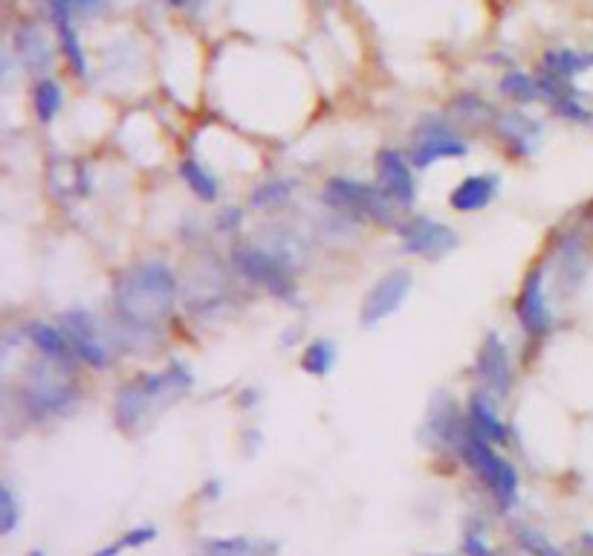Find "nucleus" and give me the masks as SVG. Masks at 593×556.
Segmentation results:
<instances>
[{
	"label": "nucleus",
	"mask_w": 593,
	"mask_h": 556,
	"mask_svg": "<svg viewBox=\"0 0 593 556\" xmlns=\"http://www.w3.org/2000/svg\"><path fill=\"white\" fill-rule=\"evenodd\" d=\"M180 281L165 261H142L113 284V319L122 331L145 336L157 331L177 302Z\"/></svg>",
	"instance_id": "f257e3e1"
},
{
	"label": "nucleus",
	"mask_w": 593,
	"mask_h": 556,
	"mask_svg": "<svg viewBox=\"0 0 593 556\" xmlns=\"http://www.w3.org/2000/svg\"><path fill=\"white\" fill-rule=\"evenodd\" d=\"M194 389V371L189 362L171 360L162 371H142L131 377L113 400V423L122 432H136L142 420L157 406H171Z\"/></svg>",
	"instance_id": "f03ea898"
},
{
	"label": "nucleus",
	"mask_w": 593,
	"mask_h": 556,
	"mask_svg": "<svg viewBox=\"0 0 593 556\" xmlns=\"http://www.w3.org/2000/svg\"><path fill=\"white\" fill-rule=\"evenodd\" d=\"M458 455L463 464L475 473V478L489 490V496L495 499L501 513H510L518 504V493H521V478L510 458H504L498 452V446L489 438H484L469 420L463 423V435H460Z\"/></svg>",
	"instance_id": "7ed1b4c3"
},
{
	"label": "nucleus",
	"mask_w": 593,
	"mask_h": 556,
	"mask_svg": "<svg viewBox=\"0 0 593 556\" xmlns=\"http://www.w3.org/2000/svg\"><path fill=\"white\" fill-rule=\"evenodd\" d=\"M73 371L76 368H70L64 362L47 360V357L29 365L27 383L21 389L24 415L35 423L67 415L79 403V386L73 380Z\"/></svg>",
	"instance_id": "20e7f679"
},
{
	"label": "nucleus",
	"mask_w": 593,
	"mask_h": 556,
	"mask_svg": "<svg viewBox=\"0 0 593 556\" xmlns=\"http://www.w3.org/2000/svg\"><path fill=\"white\" fill-rule=\"evenodd\" d=\"M322 203L345 221H371L377 226L397 229V203L379 189L377 183H362L353 177H330L322 189Z\"/></svg>",
	"instance_id": "39448f33"
},
{
	"label": "nucleus",
	"mask_w": 593,
	"mask_h": 556,
	"mask_svg": "<svg viewBox=\"0 0 593 556\" xmlns=\"http://www.w3.org/2000/svg\"><path fill=\"white\" fill-rule=\"evenodd\" d=\"M232 267L241 273L246 281L264 287L272 299L293 305L298 299V281L293 273V264L284 252H267L258 247H235L229 252Z\"/></svg>",
	"instance_id": "423d86ee"
},
{
	"label": "nucleus",
	"mask_w": 593,
	"mask_h": 556,
	"mask_svg": "<svg viewBox=\"0 0 593 556\" xmlns=\"http://www.w3.org/2000/svg\"><path fill=\"white\" fill-rule=\"evenodd\" d=\"M466 154H469V142L455 128V122L443 113L423 116L411 131L408 160L417 171H426L443 160H463Z\"/></svg>",
	"instance_id": "0eeeda50"
},
{
	"label": "nucleus",
	"mask_w": 593,
	"mask_h": 556,
	"mask_svg": "<svg viewBox=\"0 0 593 556\" xmlns=\"http://www.w3.org/2000/svg\"><path fill=\"white\" fill-rule=\"evenodd\" d=\"M397 238L405 255H417L426 261H440L458 250L460 235L443 221H434L429 215H411L397 226Z\"/></svg>",
	"instance_id": "6e6552de"
},
{
	"label": "nucleus",
	"mask_w": 593,
	"mask_h": 556,
	"mask_svg": "<svg viewBox=\"0 0 593 556\" xmlns=\"http://www.w3.org/2000/svg\"><path fill=\"white\" fill-rule=\"evenodd\" d=\"M411 290H414L411 270H405V267L388 270V273L379 278L377 284L365 293L362 307H359V325H362L365 331H371V328L382 325L385 319H391V316L405 305V299H408Z\"/></svg>",
	"instance_id": "1a4fd4ad"
},
{
	"label": "nucleus",
	"mask_w": 593,
	"mask_h": 556,
	"mask_svg": "<svg viewBox=\"0 0 593 556\" xmlns=\"http://www.w3.org/2000/svg\"><path fill=\"white\" fill-rule=\"evenodd\" d=\"M61 331L70 339L73 354H76V360H79L81 365H87V368H93V371L108 368V345L102 342L99 319H96L87 307H70V310H64V313H61Z\"/></svg>",
	"instance_id": "9d476101"
},
{
	"label": "nucleus",
	"mask_w": 593,
	"mask_h": 556,
	"mask_svg": "<svg viewBox=\"0 0 593 556\" xmlns=\"http://www.w3.org/2000/svg\"><path fill=\"white\" fill-rule=\"evenodd\" d=\"M515 322L530 339H544L553 334V310L547 302V290H544V270L536 267L530 270L518 296H515Z\"/></svg>",
	"instance_id": "9b49d317"
},
{
	"label": "nucleus",
	"mask_w": 593,
	"mask_h": 556,
	"mask_svg": "<svg viewBox=\"0 0 593 556\" xmlns=\"http://www.w3.org/2000/svg\"><path fill=\"white\" fill-rule=\"evenodd\" d=\"M12 58H18V64L32 73V76H50L53 64L61 58L58 53V41L47 38V29L38 21H21L12 29V44L6 47Z\"/></svg>",
	"instance_id": "f8f14e48"
},
{
	"label": "nucleus",
	"mask_w": 593,
	"mask_h": 556,
	"mask_svg": "<svg viewBox=\"0 0 593 556\" xmlns=\"http://www.w3.org/2000/svg\"><path fill=\"white\" fill-rule=\"evenodd\" d=\"M417 168L411 166V160L397 148H379L374 157V174H377V186L391 197L400 209H411L420 195V183L414 177Z\"/></svg>",
	"instance_id": "ddd939ff"
},
{
	"label": "nucleus",
	"mask_w": 593,
	"mask_h": 556,
	"mask_svg": "<svg viewBox=\"0 0 593 556\" xmlns=\"http://www.w3.org/2000/svg\"><path fill=\"white\" fill-rule=\"evenodd\" d=\"M475 377L481 380V389L492 394L495 400L510 397L513 391V362H510V348L501 339V334L489 331L475 354Z\"/></svg>",
	"instance_id": "4468645a"
},
{
	"label": "nucleus",
	"mask_w": 593,
	"mask_h": 556,
	"mask_svg": "<svg viewBox=\"0 0 593 556\" xmlns=\"http://www.w3.org/2000/svg\"><path fill=\"white\" fill-rule=\"evenodd\" d=\"M492 128H495V137L507 145V154L510 157H530L536 148L541 145V122L527 116L524 111H504L495 113L492 119Z\"/></svg>",
	"instance_id": "2eb2a0df"
},
{
	"label": "nucleus",
	"mask_w": 593,
	"mask_h": 556,
	"mask_svg": "<svg viewBox=\"0 0 593 556\" xmlns=\"http://www.w3.org/2000/svg\"><path fill=\"white\" fill-rule=\"evenodd\" d=\"M501 195V177L495 171H481L463 177L458 186L449 192V206L460 215H475L492 206V200Z\"/></svg>",
	"instance_id": "dca6fc26"
},
{
	"label": "nucleus",
	"mask_w": 593,
	"mask_h": 556,
	"mask_svg": "<svg viewBox=\"0 0 593 556\" xmlns=\"http://www.w3.org/2000/svg\"><path fill=\"white\" fill-rule=\"evenodd\" d=\"M556 273H559V287L562 293L579 290V284L588 276V247L585 238L570 232L562 235L556 244Z\"/></svg>",
	"instance_id": "f3484780"
},
{
	"label": "nucleus",
	"mask_w": 593,
	"mask_h": 556,
	"mask_svg": "<svg viewBox=\"0 0 593 556\" xmlns=\"http://www.w3.org/2000/svg\"><path fill=\"white\" fill-rule=\"evenodd\" d=\"M466 420L495 446L510 444V429H507V423L495 412V397L486 394L484 389H478L466 400Z\"/></svg>",
	"instance_id": "a211bd4d"
},
{
	"label": "nucleus",
	"mask_w": 593,
	"mask_h": 556,
	"mask_svg": "<svg viewBox=\"0 0 593 556\" xmlns=\"http://www.w3.org/2000/svg\"><path fill=\"white\" fill-rule=\"evenodd\" d=\"M24 336H27L29 345H32L41 357L64 362V365H70V368L79 365L67 334H64L61 328L50 325V322H27V325H24Z\"/></svg>",
	"instance_id": "6ab92c4d"
},
{
	"label": "nucleus",
	"mask_w": 593,
	"mask_h": 556,
	"mask_svg": "<svg viewBox=\"0 0 593 556\" xmlns=\"http://www.w3.org/2000/svg\"><path fill=\"white\" fill-rule=\"evenodd\" d=\"M591 67L593 53H582V50H573V47H547L539 61L541 76H553V79H562V82H576Z\"/></svg>",
	"instance_id": "aec40b11"
},
{
	"label": "nucleus",
	"mask_w": 593,
	"mask_h": 556,
	"mask_svg": "<svg viewBox=\"0 0 593 556\" xmlns=\"http://www.w3.org/2000/svg\"><path fill=\"white\" fill-rule=\"evenodd\" d=\"M278 542L272 539H255V536H217L203 539L197 556H275Z\"/></svg>",
	"instance_id": "412c9836"
},
{
	"label": "nucleus",
	"mask_w": 593,
	"mask_h": 556,
	"mask_svg": "<svg viewBox=\"0 0 593 556\" xmlns=\"http://www.w3.org/2000/svg\"><path fill=\"white\" fill-rule=\"evenodd\" d=\"M177 174H180V180L186 183V189L200 203H215L217 197H220V177L215 174V168L206 166L200 157H194V154L183 157L177 163Z\"/></svg>",
	"instance_id": "4be33fe9"
},
{
	"label": "nucleus",
	"mask_w": 593,
	"mask_h": 556,
	"mask_svg": "<svg viewBox=\"0 0 593 556\" xmlns=\"http://www.w3.org/2000/svg\"><path fill=\"white\" fill-rule=\"evenodd\" d=\"M498 90H501V96H507L515 105H533V102H541L539 73H527V70H518V67H510V70L501 73Z\"/></svg>",
	"instance_id": "5701e85b"
},
{
	"label": "nucleus",
	"mask_w": 593,
	"mask_h": 556,
	"mask_svg": "<svg viewBox=\"0 0 593 556\" xmlns=\"http://www.w3.org/2000/svg\"><path fill=\"white\" fill-rule=\"evenodd\" d=\"M336 360H339V348L333 339L327 336H319V339H310L298 357V365L307 377H327L333 368H336Z\"/></svg>",
	"instance_id": "b1692460"
},
{
	"label": "nucleus",
	"mask_w": 593,
	"mask_h": 556,
	"mask_svg": "<svg viewBox=\"0 0 593 556\" xmlns=\"http://www.w3.org/2000/svg\"><path fill=\"white\" fill-rule=\"evenodd\" d=\"M64 108V87L55 82L53 76H41L32 84V111L38 122H53L55 116Z\"/></svg>",
	"instance_id": "393cba45"
},
{
	"label": "nucleus",
	"mask_w": 593,
	"mask_h": 556,
	"mask_svg": "<svg viewBox=\"0 0 593 556\" xmlns=\"http://www.w3.org/2000/svg\"><path fill=\"white\" fill-rule=\"evenodd\" d=\"M293 197V180H267V183H258L252 192H249V206L255 209H278L284 206L287 200Z\"/></svg>",
	"instance_id": "a878e982"
},
{
	"label": "nucleus",
	"mask_w": 593,
	"mask_h": 556,
	"mask_svg": "<svg viewBox=\"0 0 593 556\" xmlns=\"http://www.w3.org/2000/svg\"><path fill=\"white\" fill-rule=\"evenodd\" d=\"M452 113L458 116L460 122H475V125H481L486 119H495V116H486V113L495 111H492V105L486 102L484 96H478V93H460V96H455Z\"/></svg>",
	"instance_id": "bb28decb"
},
{
	"label": "nucleus",
	"mask_w": 593,
	"mask_h": 556,
	"mask_svg": "<svg viewBox=\"0 0 593 556\" xmlns=\"http://www.w3.org/2000/svg\"><path fill=\"white\" fill-rule=\"evenodd\" d=\"M21 516H24V513H21V501H18L15 487H12L9 481H3V484H0V533L9 536L12 530L18 528Z\"/></svg>",
	"instance_id": "cd10ccee"
},
{
	"label": "nucleus",
	"mask_w": 593,
	"mask_h": 556,
	"mask_svg": "<svg viewBox=\"0 0 593 556\" xmlns=\"http://www.w3.org/2000/svg\"><path fill=\"white\" fill-rule=\"evenodd\" d=\"M515 542H518L530 556H565L562 551H556V548L547 542L544 533L527 528V525H518V528H515Z\"/></svg>",
	"instance_id": "c85d7f7f"
},
{
	"label": "nucleus",
	"mask_w": 593,
	"mask_h": 556,
	"mask_svg": "<svg viewBox=\"0 0 593 556\" xmlns=\"http://www.w3.org/2000/svg\"><path fill=\"white\" fill-rule=\"evenodd\" d=\"M484 530L478 525H469L460 536V554L463 556H495V548L481 536Z\"/></svg>",
	"instance_id": "c756f323"
},
{
	"label": "nucleus",
	"mask_w": 593,
	"mask_h": 556,
	"mask_svg": "<svg viewBox=\"0 0 593 556\" xmlns=\"http://www.w3.org/2000/svg\"><path fill=\"white\" fill-rule=\"evenodd\" d=\"M76 21H102L110 12V0H70Z\"/></svg>",
	"instance_id": "7c9ffc66"
},
{
	"label": "nucleus",
	"mask_w": 593,
	"mask_h": 556,
	"mask_svg": "<svg viewBox=\"0 0 593 556\" xmlns=\"http://www.w3.org/2000/svg\"><path fill=\"white\" fill-rule=\"evenodd\" d=\"M157 536H160V530L154 528V525H136V528L125 530L119 539H122L125 551H136V548H145V545H151Z\"/></svg>",
	"instance_id": "2f4dec72"
},
{
	"label": "nucleus",
	"mask_w": 593,
	"mask_h": 556,
	"mask_svg": "<svg viewBox=\"0 0 593 556\" xmlns=\"http://www.w3.org/2000/svg\"><path fill=\"white\" fill-rule=\"evenodd\" d=\"M243 223V212L241 209H223L220 218H217V229L220 232H238Z\"/></svg>",
	"instance_id": "473e14b6"
},
{
	"label": "nucleus",
	"mask_w": 593,
	"mask_h": 556,
	"mask_svg": "<svg viewBox=\"0 0 593 556\" xmlns=\"http://www.w3.org/2000/svg\"><path fill=\"white\" fill-rule=\"evenodd\" d=\"M258 400H261V391L258 389H243L241 397H238V403H241L243 409H252V406H258Z\"/></svg>",
	"instance_id": "72a5a7b5"
},
{
	"label": "nucleus",
	"mask_w": 593,
	"mask_h": 556,
	"mask_svg": "<svg viewBox=\"0 0 593 556\" xmlns=\"http://www.w3.org/2000/svg\"><path fill=\"white\" fill-rule=\"evenodd\" d=\"M220 493H223V487H220V481H215V478H212V481H206V484H203V490H200V496H203V499H220Z\"/></svg>",
	"instance_id": "f704fd0d"
},
{
	"label": "nucleus",
	"mask_w": 593,
	"mask_h": 556,
	"mask_svg": "<svg viewBox=\"0 0 593 556\" xmlns=\"http://www.w3.org/2000/svg\"><path fill=\"white\" fill-rule=\"evenodd\" d=\"M125 551V545H122V539H116V542H110L105 548H99V551H93L90 556H119Z\"/></svg>",
	"instance_id": "c9c22d12"
},
{
	"label": "nucleus",
	"mask_w": 593,
	"mask_h": 556,
	"mask_svg": "<svg viewBox=\"0 0 593 556\" xmlns=\"http://www.w3.org/2000/svg\"><path fill=\"white\" fill-rule=\"evenodd\" d=\"M194 3H197V0H165V6H168V9H177V12H186Z\"/></svg>",
	"instance_id": "e433bc0d"
},
{
	"label": "nucleus",
	"mask_w": 593,
	"mask_h": 556,
	"mask_svg": "<svg viewBox=\"0 0 593 556\" xmlns=\"http://www.w3.org/2000/svg\"><path fill=\"white\" fill-rule=\"evenodd\" d=\"M29 556H47V554H44L41 548H32V551H29Z\"/></svg>",
	"instance_id": "4c0bfd02"
},
{
	"label": "nucleus",
	"mask_w": 593,
	"mask_h": 556,
	"mask_svg": "<svg viewBox=\"0 0 593 556\" xmlns=\"http://www.w3.org/2000/svg\"><path fill=\"white\" fill-rule=\"evenodd\" d=\"M420 556H449V554H420Z\"/></svg>",
	"instance_id": "58836bf2"
}]
</instances>
